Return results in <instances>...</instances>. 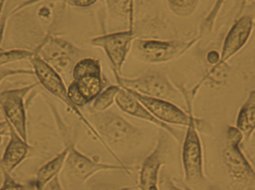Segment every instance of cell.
Returning <instances> with one entry per match:
<instances>
[{"instance_id":"1","label":"cell","mask_w":255,"mask_h":190,"mask_svg":"<svg viewBox=\"0 0 255 190\" xmlns=\"http://www.w3.org/2000/svg\"><path fill=\"white\" fill-rule=\"evenodd\" d=\"M90 122L98 133L103 146L122 166H127L118 156L136 150L143 140L142 131L118 114L106 111L91 112Z\"/></svg>"},{"instance_id":"2","label":"cell","mask_w":255,"mask_h":190,"mask_svg":"<svg viewBox=\"0 0 255 190\" xmlns=\"http://www.w3.org/2000/svg\"><path fill=\"white\" fill-rule=\"evenodd\" d=\"M203 121L192 115L183 139L181 162L184 182L191 189L203 190L208 188L205 174L203 147L199 130L203 127Z\"/></svg>"},{"instance_id":"3","label":"cell","mask_w":255,"mask_h":190,"mask_svg":"<svg viewBox=\"0 0 255 190\" xmlns=\"http://www.w3.org/2000/svg\"><path fill=\"white\" fill-rule=\"evenodd\" d=\"M200 37L189 41L178 40L137 38L132 43L130 52L137 61L148 64L171 62L190 50Z\"/></svg>"},{"instance_id":"4","label":"cell","mask_w":255,"mask_h":190,"mask_svg":"<svg viewBox=\"0 0 255 190\" xmlns=\"http://www.w3.org/2000/svg\"><path fill=\"white\" fill-rule=\"evenodd\" d=\"M226 135L223 158L228 174L238 183L255 188V168L241 147L244 134L235 126H229Z\"/></svg>"},{"instance_id":"5","label":"cell","mask_w":255,"mask_h":190,"mask_svg":"<svg viewBox=\"0 0 255 190\" xmlns=\"http://www.w3.org/2000/svg\"><path fill=\"white\" fill-rule=\"evenodd\" d=\"M30 61L32 64L34 74L37 76L39 83L49 93L59 99L64 104H65L68 109H70L79 118V121L88 129V132L103 145V141H102L100 135L96 131L94 127H93L91 123L90 122L89 120L85 117V115H83L79 108L74 106L69 99L67 87L66 86L61 74L58 71H55L51 65L43 61L35 52L30 59Z\"/></svg>"},{"instance_id":"6","label":"cell","mask_w":255,"mask_h":190,"mask_svg":"<svg viewBox=\"0 0 255 190\" xmlns=\"http://www.w3.org/2000/svg\"><path fill=\"white\" fill-rule=\"evenodd\" d=\"M117 83L121 87L127 88L147 97L169 100L172 103L184 102L177 86L171 83L166 76L156 71H148L136 78L116 77Z\"/></svg>"},{"instance_id":"7","label":"cell","mask_w":255,"mask_h":190,"mask_svg":"<svg viewBox=\"0 0 255 190\" xmlns=\"http://www.w3.org/2000/svg\"><path fill=\"white\" fill-rule=\"evenodd\" d=\"M34 52L60 74L73 70L83 55L82 49L71 42L52 35H48Z\"/></svg>"},{"instance_id":"8","label":"cell","mask_w":255,"mask_h":190,"mask_svg":"<svg viewBox=\"0 0 255 190\" xmlns=\"http://www.w3.org/2000/svg\"><path fill=\"white\" fill-rule=\"evenodd\" d=\"M124 89H127L133 97H136L151 112L154 118L167 125L187 127L191 119L192 115H194L193 100L187 96L184 97V103L187 107V110L184 111L176 103H172L169 100L147 97L127 88Z\"/></svg>"},{"instance_id":"9","label":"cell","mask_w":255,"mask_h":190,"mask_svg":"<svg viewBox=\"0 0 255 190\" xmlns=\"http://www.w3.org/2000/svg\"><path fill=\"white\" fill-rule=\"evenodd\" d=\"M135 39V31L127 29L103 34L91 40V45L103 49L109 58L115 77H122L123 68Z\"/></svg>"},{"instance_id":"10","label":"cell","mask_w":255,"mask_h":190,"mask_svg":"<svg viewBox=\"0 0 255 190\" xmlns=\"http://www.w3.org/2000/svg\"><path fill=\"white\" fill-rule=\"evenodd\" d=\"M69 146L70 150L64 166L69 176L79 183H85L94 175L103 171H124L130 175V167L101 162L82 153L73 143Z\"/></svg>"},{"instance_id":"11","label":"cell","mask_w":255,"mask_h":190,"mask_svg":"<svg viewBox=\"0 0 255 190\" xmlns=\"http://www.w3.org/2000/svg\"><path fill=\"white\" fill-rule=\"evenodd\" d=\"M168 135L164 130L160 129L155 146L142 161L138 178L139 190H159L160 170L166 163Z\"/></svg>"},{"instance_id":"12","label":"cell","mask_w":255,"mask_h":190,"mask_svg":"<svg viewBox=\"0 0 255 190\" xmlns=\"http://www.w3.org/2000/svg\"><path fill=\"white\" fill-rule=\"evenodd\" d=\"M36 84L30 85L22 89L4 91L0 93V106L5 115L6 121L11 125L18 135L26 142V124L24 108V97Z\"/></svg>"},{"instance_id":"13","label":"cell","mask_w":255,"mask_h":190,"mask_svg":"<svg viewBox=\"0 0 255 190\" xmlns=\"http://www.w3.org/2000/svg\"><path fill=\"white\" fill-rule=\"evenodd\" d=\"M253 18L250 15L241 16L231 28L225 38L217 63H228L247 44L253 29Z\"/></svg>"},{"instance_id":"14","label":"cell","mask_w":255,"mask_h":190,"mask_svg":"<svg viewBox=\"0 0 255 190\" xmlns=\"http://www.w3.org/2000/svg\"><path fill=\"white\" fill-rule=\"evenodd\" d=\"M116 103L118 108L123 112L142 121L154 124L160 129L164 130L174 140L180 143L181 140V134L176 128L172 126L163 124L161 121L154 118L151 112L127 89L122 87L116 97Z\"/></svg>"},{"instance_id":"15","label":"cell","mask_w":255,"mask_h":190,"mask_svg":"<svg viewBox=\"0 0 255 190\" xmlns=\"http://www.w3.org/2000/svg\"><path fill=\"white\" fill-rule=\"evenodd\" d=\"M104 88L103 76L91 75L73 80L67 87L72 103L78 108L92 103Z\"/></svg>"},{"instance_id":"16","label":"cell","mask_w":255,"mask_h":190,"mask_svg":"<svg viewBox=\"0 0 255 190\" xmlns=\"http://www.w3.org/2000/svg\"><path fill=\"white\" fill-rule=\"evenodd\" d=\"M152 0H106L109 17L117 22H127L128 29L134 31L139 13L149 6Z\"/></svg>"},{"instance_id":"17","label":"cell","mask_w":255,"mask_h":190,"mask_svg":"<svg viewBox=\"0 0 255 190\" xmlns=\"http://www.w3.org/2000/svg\"><path fill=\"white\" fill-rule=\"evenodd\" d=\"M7 124L11 137L1 161L3 172L7 173L13 170L24 159L28 150L26 142L18 135L10 124L8 123Z\"/></svg>"},{"instance_id":"18","label":"cell","mask_w":255,"mask_h":190,"mask_svg":"<svg viewBox=\"0 0 255 190\" xmlns=\"http://www.w3.org/2000/svg\"><path fill=\"white\" fill-rule=\"evenodd\" d=\"M235 127L244 134L245 140H250L255 131V89L249 93L237 116Z\"/></svg>"},{"instance_id":"19","label":"cell","mask_w":255,"mask_h":190,"mask_svg":"<svg viewBox=\"0 0 255 190\" xmlns=\"http://www.w3.org/2000/svg\"><path fill=\"white\" fill-rule=\"evenodd\" d=\"M69 150L70 146L68 145L62 152L40 169L34 185L36 190H41L46 184L49 183L55 176H58V173L65 165Z\"/></svg>"},{"instance_id":"20","label":"cell","mask_w":255,"mask_h":190,"mask_svg":"<svg viewBox=\"0 0 255 190\" xmlns=\"http://www.w3.org/2000/svg\"><path fill=\"white\" fill-rule=\"evenodd\" d=\"M72 75L73 80H78L85 76H103L100 60L93 58H82L73 66Z\"/></svg>"},{"instance_id":"21","label":"cell","mask_w":255,"mask_h":190,"mask_svg":"<svg viewBox=\"0 0 255 190\" xmlns=\"http://www.w3.org/2000/svg\"><path fill=\"white\" fill-rule=\"evenodd\" d=\"M122 87L119 84L112 85L102 91L92 102V112H104L116 103V97Z\"/></svg>"},{"instance_id":"22","label":"cell","mask_w":255,"mask_h":190,"mask_svg":"<svg viewBox=\"0 0 255 190\" xmlns=\"http://www.w3.org/2000/svg\"><path fill=\"white\" fill-rule=\"evenodd\" d=\"M171 11L179 17H188L194 13L200 0H166Z\"/></svg>"},{"instance_id":"23","label":"cell","mask_w":255,"mask_h":190,"mask_svg":"<svg viewBox=\"0 0 255 190\" xmlns=\"http://www.w3.org/2000/svg\"><path fill=\"white\" fill-rule=\"evenodd\" d=\"M34 53V51L32 52L26 49H13L9 51L0 49V67L10 63L31 59Z\"/></svg>"},{"instance_id":"24","label":"cell","mask_w":255,"mask_h":190,"mask_svg":"<svg viewBox=\"0 0 255 190\" xmlns=\"http://www.w3.org/2000/svg\"><path fill=\"white\" fill-rule=\"evenodd\" d=\"M225 1H226V0H216L212 8L210 10L208 15L205 16L203 22H202L200 27V34L199 35L200 38L204 34L211 32L212 31L214 24H215L216 19H217L219 13H220V10L224 4Z\"/></svg>"},{"instance_id":"25","label":"cell","mask_w":255,"mask_h":190,"mask_svg":"<svg viewBox=\"0 0 255 190\" xmlns=\"http://www.w3.org/2000/svg\"><path fill=\"white\" fill-rule=\"evenodd\" d=\"M4 173V182L0 190H34L35 187L26 186V185H20L16 183L14 180L11 179L7 175V173Z\"/></svg>"},{"instance_id":"26","label":"cell","mask_w":255,"mask_h":190,"mask_svg":"<svg viewBox=\"0 0 255 190\" xmlns=\"http://www.w3.org/2000/svg\"><path fill=\"white\" fill-rule=\"evenodd\" d=\"M17 74H34L32 70L10 69V68H0V83L6 77Z\"/></svg>"},{"instance_id":"27","label":"cell","mask_w":255,"mask_h":190,"mask_svg":"<svg viewBox=\"0 0 255 190\" xmlns=\"http://www.w3.org/2000/svg\"><path fill=\"white\" fill-rule=\"evenodd\" d=\"M159 190H186L181 189L177 186L173 181L167 176H163L160 177L159 182Z\"/></svg>"},{"instance_id":"28","label":"cell","mask_w":255,"mask_h":190,"mask_svg":"<svg viewBox=\"0 0 255 190\" xmlns=\"http://www.w3.org/2000/svg\"><path fill=\"white\" fill-rule=\"evenodd\" d=\"M99 0H64L66 4L70 7L77 8H87L94 5Z\"/></svg>"},{"instance_id":"29","label":"cell","mask_w":255,"mask_h":190,"mask_svg":"<svg viewBox=\"0 0 255 190\" xmlns=\"http://www.w3.org/2000/svg\"><path fill=\"white\" fill-rule=\"evenodd\" d=\"M41 190H63L58 176H55L49 183L46 184Z\"/></svg>"},{"instance_id":"30","label":"cell","mask_w":255,"mask_h":190,"mask_svg":"<svg viewBox=\"0 0 255 190\" xmlns=\"http://www.w3.org/2000/svg\"><path fill=\"white\" fill-rule=\"evenodd\" d=\"M8 14L7 13H3L0 19V46H1V42H2L3 37H4V31H5L6 23H7Z\"/></svg>"},{"instance_id":"31","label":"cell","mask_w":255,"mask_h":190,"mask_svg":"<svg viewBox=\"0 0 255 190\" xmlns=\"http://www.w3.org/2000/svg\"><path fill=\"white\" fill-rule=\"evenodd\" d=\"M220 54L218 52L212 51L207 55V61H208V63L211 64V65H214L217 63L219 60H220Z\"/></svg>"},{"instance_id":"32","label":"cell","mask_w":255,"mask_h":190,"mask_svg":"<svg viewBox=\"0 0 255 190\" xmlns=\"http://www.w3.org/2000/svg\"><path fill=\"white\" fill-rule=\"evenodd\" d=\"M8 127L7 121L6 122L0 123V134H2L6 131V128Z\"/></svg>"},{"instance_id":"33","label":"cell","mask_w":255,"mask_h":190,"mask_svg":"<svg viewBox=\"0 0 255 190\" xmlns=\"http://www.w3.org/2000/svg\"><path fill=\"white\" fill-rule=\"evenodd\" d=\"M6 0H0V19H1V13H2L3 7H4V4H5Z\"/></svg>"},{"instance_id":"34","label":"cell","mask_w":255,"mask_h":190,"mask_svg":"<svg viewBox=\"0 0 255 190\" xmlns=\"http://www.w3.org/2000/svg\"><path fill=\"white\" fill-rule=\"evenodd\" d=\"M135 189V188H120V189L116 190H133Z\"/></svg>"},{"instance_id":"35","label":"cell","mask_w":255,"mask_h":190,"mask_svg":"<svg viewBox=\"0 0 255 190\" xmlns=\"http://www.w3.org/2000/svg\"><path fill=\"white\" fill-rule=\"evenodd\" d=\"M246 1L247 0H242V5H241V11H240V13H241V11H242L243 8H244V4H245Z\"/></svg>"}]
</instances>
